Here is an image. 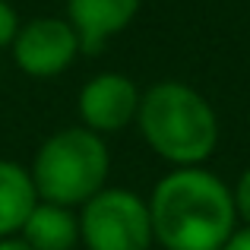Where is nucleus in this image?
Returning a JSON list of instances; mask_svg holds the SVG:
<instances>
[{
  "label": "nucleus",
  "instance_id": "nucleus-9",
  "mask_svg": "<svg viewBox=\"0 0 250 250\" xmlns=\"http://www.w3.org/2000/svg\"><path fill=\"white\" fill-rule=\"evenodd\" d=\"M35 203L38 193L29 168L13 159H0V238H13L22 231Z\"/></svg>",
  "mask_w": 250,
  "mask_h": 250
},
{
  "label": "nucleus",
  "instance_id": "nucleus-10",
  "mask_svg": "<svg viewBox=\"0 0 250 250\" xmlns=\"http://www.w3.org/2000/svg\"><path fill=\"white\" fill-rule=\"evenodd\" d=\"M19 13L13 10L10 0H0V51H6L13 44V38H16L19 32Z\"/></svg>",
  "mask_w": 250,
  "mask_h": 250
},
{
  "label": "nucleus",
  "instance_id": "nucleus-11",
  "mask_svg": "<svg viewBox=\"0 0 250 250\" xmlns=\"http://www.w3.org/2000/svg\"><path fill=\"white\" fill-rule=\"evenodd\" d=\"M234 193V209H238V222L241 225H250V168L241 171L238 184L231 187Z\"/></svg>",
  "mask_w": 250,
  "mask_h": 250
},
{
  "label": "nucleus",
  "instance_id": "nucleus-3",
  "mask_svg": "<svg viewBox=\"0 0 250 250\" xmlns=\"http://www.w3.org/2000/svg\"><path fill=\"white\" fill-rule=\"evenodd\" d=\"M38 200L80 209L108 187L111 152L104 136L80 127H61L38 146L29 165Z\"/></svg>",
  "mask_w": 250,
  "mask_h": 250
},
{
  "label": "nucleus",
  "instance_id": "nucleus-1",
  "mask_svg": "<svg viewBox=\"0 0 250 250\" xmlns=\"http://www.w3.org/2000/svg\"><path fill=\"white\" fill-rule=\"evenodd\" d=\"M146 203L162 250H222L241 225L231 187L206 165L171 168Z\"/></svg>",
  "mask_w": 250,
  "mask_h": 250
},
{
  "label": "nucleus",
  "instance_id": "nucleus-13",
  "mask_svg": "<svg viewBox=\"0 0 250 250\" xmlns=\"http://www.w3.org/2000/svg\"><path fill=\"white\" fill-rule=\"evenodd\" d=\"M0 250H32V247L19 234H13V238H0Z\"/></svg>",
  "mask_w": 250,
  "mask_h": 250
},
{
  "label": "nucleus",
  "instance_id": "nucleus-2",
  "mask_svg": "<svg viewBox=\"0 0 250 250\" xmlns=\"http://www.w3.org/2000/svg\"><path fill=\"white\" fill-rule=\"evenodd\" d=\"M136 127L171 168H200L219 149V114L203 92L181 80H159L140 98Z\"/></svg>",
  "mask_w": 250,
  "mask_h": 250
},
{
  "label": "nucleus",
  "instance_id": "nucleus-7",
  "mask_svg": "<svg viewBox=\"0 0 250 250\" xmlns=\"http://www.w3.org/2000/svg\"><path fill=\"white\" fill-rule=\"evenodd\" d=\"M143 0H67V22L76 29L83 54L102 51L136 19Z\"/></svg>",
  "mask_w": 250,
  "mask_h": 250
},
{
  "label": "nucleus",
  "instance_id": "nucleus-4",
  "mask_svg": "<svg viewBox=\"0 0 250 250\" xmlns=\"http://www.w3.org/2000/svg\"><path fill=\"white\" fill-rule=\"evenodd\" d=\"M80 244L85 250H152L149 203L127 187H104L80 206Z\"/></svg>",
  "mask_w": 250,
  "mask_h": 250
},
{
  "label": "nucleus",
  "instance_id": "nucleus-8",
  "mask_svg": "<svg viewBox=\"0 0 250 250\" xmlns=\"http://www.w3.org/2000/svg\"><path fill=\"white\" fill-rule=\"evenodd\" d=\"M19 238L32 250H76L80 247V215L76 209L38 200Z\"/></svg>",
  "mask_w": 250,
  "mask_h": 250
},
{
  "label": "nucleus",
  "instance_id": "nucleus-12",
  "mask_svg": "<svg viewBox=\"0 0 250 250\" xmlns=\"http://www.w3.org/2000/svg\"><path fill=\"white\" fill-rule=\"evenodd\" d=\"M222 250H250V225H238L231 238L222 244Z\"/></svg>",
  "mask_w": 250,
  "mask_h": 250
},
{
  "label": "nucleus",
  "instance_id": "nucleus-6",
  "mask_svg": "<svg viewBox=\"0 0 250 250\" xmlns=\"http://www.w3.org/2000/svg\"><path fill=\"white\" fill-rule=\"evenodd\" d=\"M140 98L143 89L127 73L104 70V73H95L80 89L76 111H80V121L85 130H92L98 136H111L121 133L130 124H136Z\"/></svg>",
  "mask_w": 250,
  "mask_h": 250
},
{
  "label": "nucleus",
  "instance_id": "nucleus-5",
  "mask_svg": "<svg viewBox=\"0 0 250 250\" xmlns=\"http://www.w3.org/2000/svg\"><path fill=\"white\" fill-rule=\"evenodd\" d=\"M10 54L25 76L54 80L73 67V61L83 54V44L76 29L67 22V16H35L19 25Z\"/></svg>",
  "mask_w": 250,
  "mask_h": 250
}]
</instances>
